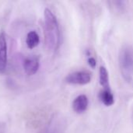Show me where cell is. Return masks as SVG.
I'll list each match as a JSON object with an SVG mask.
<instances>
[{
    "label": "cell",
    "mask_w": 133,
    "mask_h": 133,
    "mask_svg": "<svg viewBox=\"0 0 133 133\" xmlns=\"http://www.w3.org/2000/svg\"><path fill=\"white\" fill-rule=\"evenodd\" d=\"M45 43L51 51H56L60 44V30L56 16L49 9L44 10Z\"/></svg>",
    "instance_id": "obj_1"
},
{
    "label": "cell",
    "mask_w": 133,
    "mask_h": 133,
    "mask_svg": "<svg viewBox=\"0 0 133 133\" xmlns=\"http://www.w3.org/2000/svg\"><path fill=\"white\" fill-rule=\"evenodd\" d=\"M91 80V75L87 71H76L67 76L65 81L70 84L86 85Z\"/></svg>",
    "instance_id": "obj_3"
},
{
    "label": "cell",
    "mask_w": 133,
    "mask_h": 133,
    "mask_svg": "<svg viewBox=\"0 0 133 133\" xmlns=\"http://www.w3.org/2000/svg\"><path fill=\"white\" fill-rule=\"evenodd\" d=\"M23 67L25 72L28 76L34 75L39 69L40 67V60L39 57L30 56L25 59L23 63Z\"/></svg>",
    "instance_id": "obj_5"
},
{
    "label": "cell",
    "mask_w": 133,
    "mask_h": 133,
    "mask_svg": "<svg viewBox=\"0 0 133 133\" xmlns=\"http://www.w3.org/2000/svg\"><path fill=\"white\" fill-rule=\"evenodd\" d=\"M119 65L123 78L129 83L133 82V48L123 47L119 53Z\"/></svg>",
    "instance_id": "obj_2"
},
{
    "label": "cell",
    "mask_w": 133,
    "mask_h": 133,
    "mask_svg": "<svg viewBox=\"0 0 133 133\" xmlns=\"http://www.w3.org/2000/svg\"><path fill=\"white\" fill-rule=\"evenodd\" d=\"M7 65V44L4 32L0 33V73L5 72Z\"/></svg>",
    "instance_id": "obj_4"
},
{
    "label": "cell",
    "mask_w": 133,
    "mask_h": 133,
    "mask_svg": "<svg viewBox=\"0 0 133 133\" xmlns=\"http://www.w3.org/2000/svg\"><path fill=\"white\" fill-rule=\"evenodd\" d=\"M88 63H89L90 66H91L92 68H94L96 66V64H97L95 58H92V57L88 59Z\"/></svg>",
    "instance_id": "obj_10"
},
{
    "label": "cell",
    "mask_w": 133,
    "mask_h": 133,
    "mask_svg": "<svg viewBox=\"0 0 133 133\" xmlns=\"http://www.w3.org/2000/svg\"><path fill=\"white\" fill-rule=\"evenodd\" d=\"M99 78H100V83L103 87L104 89L109 88V76L107 69L104 66H101L99 71Z\"/></svg>",
    "instance_id": "obj_9"
},
{
    "label": "cell",
    "mask_w": 133,
    "mask_h": 133,
    "mask_svg": "<svg viewBox=\"0 0 133 133\" xmlns=\"http://www.w3.org/2000/svg\"><path fill=\"white\" fill-rule=\"evenodd\" d=\"M26 43L30 49H33L35 47H37L40 43V37L37 34V32L35 31L29 32L26 35Z\"/></svg>",
    "instance_id": "obj_8"
},
{
    "label": "cell",
    "mask_w": 133,
    "mask_h": 133,
    "mask_svg": "<svg viewBox=\"0 0 133 133\" xmlns=\"http://www.w3.org/2000/svg\"><path fill=\"white\" fill-rule=\"evenodd\" d=\"M99 98L105 106H111L115 103V97L110 88L104 89L100 93Z\"/></svg>",
    "instance_id": "obj_7"
},
{
    "label": "cell",
    "mask_w": 133,
    "mask_h": 133,
    "mask_svg": "<svg viewBox=\"0 0 133 133\" xmlns=\"http://www.w3.org/2000/svg\"><path fill=\"white\" fill-rule=\"evenodd\" d=\"M89 101L86 95L81 94L76 97L72 102V108L75 112L78 114H82L85 112L88 108Z\"/></svg>",
    "instance_id": "obj_6"
}]
</instances>
